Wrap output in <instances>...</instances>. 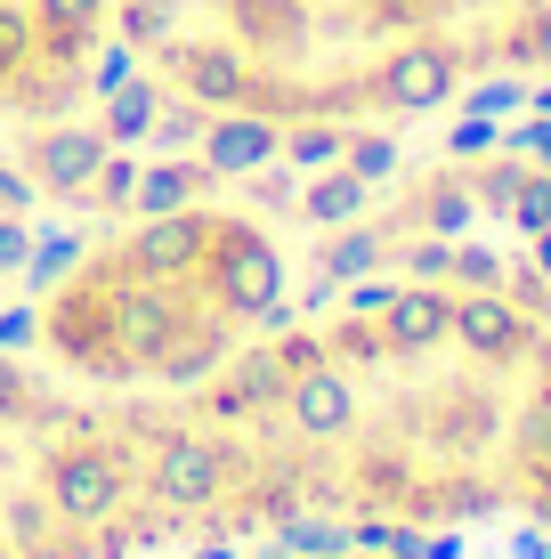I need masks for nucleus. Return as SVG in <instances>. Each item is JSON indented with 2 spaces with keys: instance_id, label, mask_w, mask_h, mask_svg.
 <instances>
[{
  "instance_id": "nucleus-1",
  "label": "nucleus",
  "mask_w": 551,
  "mask_h": 559,
  "mask_svg": "<svg viewBox=\"0 0 551 559\" xmlns=\"http://www.w3.org/2000/svg\"><path fill=\"white\" fill-rule=\"evenodd\" d=\"M155 406L187 544L551 527V308L511 284L414 276L276 317Z\"/></svg>"
},
{
  "instance_id": "nucleus-2",
  "label": "nucleus",
  "mask_w": 551,
  "mask_h": 559,
  "mask_svg": "<svg viewBox=\"0 0 551 559\" xmlns=\"http://www.w3.org/2000/svg\"><path fill=\"white\" fill-rule=\"evenodd\" d=\"M284 243L236 203H170L82 243L33 300V357L98 397H179L284 317Z\"/></svg>"
},
{
  "instance_id": "nucleus-3",
  "label": "nucleus",
  "mask_w": 551,
  "mask_h": 559,
  "mask_svg": "<svg viewBox=\"0 0 551 559\" xmlns=\"http://www.w3.org/2000/svg\"><path fill=\"white\" fill-rule=\"evenodd\" d=\"M187 544L155 397H98L0 341V559H146Z\"/></svg>"
},
{
  "instance_id": "nucleus-4",
  "label": "nucleus",
  "mask_w": 551,
  "mask_h": 559,
  "mask_svg": "<svg viewBox=\"0 0 551 559\" xmlns=\"http://www.w3.org/2000/svg\"><path fill=\"white\" fill-rule=\"evenodd\" d=\"M113 57V0H0V122L82 106Z\"/></svg>"
},
{
  "instance_id": "nucleus-5",
  "label": "nucleus",
  "mask_w": 551,
  "mask_h": 559,
  "mask_svg": "<svg viewBox=\"0 0 551 559\" xmlns=\"http://www.w3.org/2000/svg\"><path fill=\"white\" fill-rule=\"evenodd\" d=\"M284 559H382V551H284Z\"/></svg>"
},
{
  "instance_id": "nucleus-6",
  "label": "nucleus",
  "mask_w": 551,
  "mask_h": 559,
  "mask_svg": "<svg viewBox=\"0 0 551 559\" xmlns=\"http://www.w3.org/2000/svg\"><path fill=\"white\" fill-rule=\"evenodd\" d=\"M543 203H551V146H543Z\"/></svg>"
}]
</instances>
